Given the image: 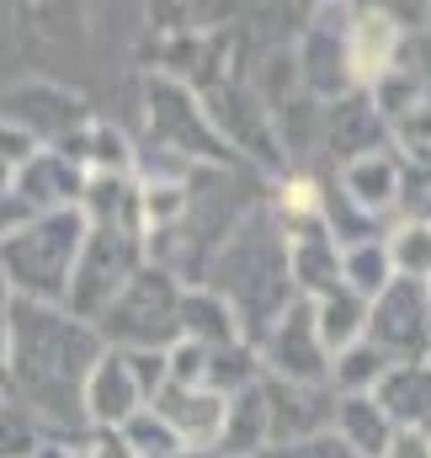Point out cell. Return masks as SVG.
I'll return each instance as SVG.
<instances>
[{"label":"cell","instance_id":"cell-20","mask_svg":"<svg viewBox=\"0 0 431 458\" xmlns=\"http://www.w3.org/2000/svg\"><path fill=\"white\" fill-rule=\"evenodd\" d=\"M373 400L394 421V432H431V362H400L378 378Z\"/></svg>","mask_w":431,"mask_h":458},{"label":"cell","instance_id":"cell-31","mask_svg":"<svg viewBox=\"0 0 431 458\" xmlns=\"http://www.w3.org/2000/svg\"><path fill=\"white\" fill-rule=\"evenodd\" d=\"M389 139H394V155H431V91L389 123Z\"/></svg>","mask_w":431,"mask_h":458},{"label":"cell","instance_id":"cell-19","mask_svg":"<svg viewBox=\"0 0 431 458\" xmlns=\"http://www.w3.org/2000/svg\"><path fill=\"white\" fill-rule=\"evenodd\" d=\"M335 187H341V198H346L362 219H384V214L400 203V155L384 149V155L351 160V165L335 171Z\"/></svg>","mask_w":431,"mask_h":458},{"label":"cell","instance_id":"cell-3","mask_svg":"<svg viewBox=\"0 0 431 458\" xmlns=\"http://www.w3.org/2000/svg\"><path fill=\"white\" fill-rule=\"evenodd\" d=\"M80 245H86V214L80 208L38 214L21 229H11L0 240V277L11 288V299L64 304L75 261H80Z\"/></svg>","mask_w":431,"mask_h":458},{"label":"cell","instance_id":"cell-37","mask_svg":"<svg viewBox=\"0 0 431 458\" xmlns=\"http://www.w3.org/2000/svg\"><path fill=\"white\" fill-rule=\"evenodd\" d=\"M160 458H218V454H198V448H176V454H160Z\"/></svg>","mask_w":431,"mask_h":458},{"label":"cell","instance_id":"cell-25","mask_svg":"<svg viewBox=\"0 0 431 458\" xmlns=\"http://www.w3.org/2000/svg\"><path fill=\"white\" fill-rule=\"evenodd\" d=\"M341 283L362 299V304H373L389 283H394V267H389V245L373 234V240H357V245H341Z\"/></svg>","mask_w":431,"mask_h":458},{"label":"cell","instance_id":"cell-14","mask_svg":"<svg viewBox=\"0 0 431 458\" xmlns=\"http://www.w3.org/2000/svg\"><path fill=\"white\" fill-rule=\"evenodd\" d=\"M149 411L182 437V448H198V454H218V437H224V416H229V400L214 389H192V384H165Z\"/></svg>","mask_w":431,"mask_h":458},{"label":"cell","instance_id":"cell-11","mask_svg":"<svg viewBox=\"0 0 431 458\" xmlns=\"http://www.w3.org/2000/svg\"><path fill=\"white\" fill-rule=\"evenodd\" d=\"M261 357V378H277V384H309L320 389L330 384V352H325L320 331H315V304L299 299L266 336L256 346Z\"/></svg>","mask_w":431,"mask_h":458},{"label":"cell","instance_id":"cell-36","mask_svg":"<svg viewBox=\"0 0 431 458\" xmlns=\"http://www.w3.org/2000/svg\"><path fill=\"white\" fill-rule=\"evenodd\" d=\"M5 352H11V326H5V310H0V389H5Z\"/></svg>","mask_w":431,"mask_h":458},{"label":"cell","instance_id":"cell-27","mask_svg":"<svg viewBox=\"0 0 431 458\" xmlns=\"http://www.w3.org/2000/svg\"><path fill=\"white\" fill-rule=\"evenodd\" d=\"M389 245V267L394 277H410V283H431V225H400L384 234Z\"/></svg>","mask_w":431,"mask_h":458},{"label":"cell","instance_id":"cell-12","mask_svg":"<svg viewBox=\"0 0 431 458\" xmlns=\"http://www.w3.org/2000/svg\"><path fill=\"white\" fill-rule=\"evenodd\" d=\"M405 43H410V32L400 27V16L389 5H351V16H346V64H351L357 91H368L373 81L400 70Z\"/></svg>","mask_w":431,"mask_h":458},{"label":"cell","instance_id":"cell-32","mask_svg":"<svg viewBox=\"0 0 431 458\" xmlns=\"http://www.w3.org/2000/svg\"><path fill=\"white\" fill-rule=\"evenodd\" d=\"M261 458H357L335 432H320V437H304V443H283V448H266Z\"/></svg>","mask_w":431,"mask_h":458},{"label":"cell","instance_id":"cell-33","mask_svg":"<svg viewBox=\"0 0 431 458\" xmlns=\"http://www.w3.org/2000/svg\"><path fill=\"white\" fill-rule=\"evenodd\" d=\"M43 144L38 139H27L21 128H11V123H0V165H11V171H21L32 155H38Z\"/></svg>","mask_w":431,"mask_h":458},{"label":"cell","instance_id":"cell-13","mask_svg":"<svg viewBox=\"0 0 431 458\" xmlns=\"http://www.w3.org/2000/svg\"><path fill=\"white\" fill-rule=\"evenodd\" d=\"M384 149H394V139H389V123L378 117V107L368 102V91H351V97H341V102H325L320 155L335 160V171L351 165V160L384 155Z\"/></svg>","mask_w":431,"mask_h":458},{"label":"cell","instance_id":"cell-5","mask_svg":"<svg viewBox=\"0 0 431 458\" xmlns=\"http://www.w3.org/2000/svg\"><path fill=\"white\" fill-rule=\"evenodd\" d=\"M139 97H144V144L171 149V155H182L192 165H240L224 149V139L214 133V123L203 113V97L187 81H171V75L149 70Z\"/></svg>","mask_w":431,"mask_h":458},{"label":"cell","instance_id":"cell-23","mask_svg":"<svg viewBox=\"0 0 431 458\" xmlns=\"http://www.w3.org/2000/svg\"><path fill=\"white\" fill-rule=\"evenodd\" d=\"M182 342L203 346V352H224V346H240L245 336H240L234 310L214 288H187L182 293Z\"/></svg>","mask_w":431,"mask_h":458},{"label":"cell","instance_id":"cell-26","mask_svg":"<svg viewBox=\"0 0 431 458\" xmlns=\"http://www.w3.org/2000/svg\"><path fill=\"white\" fill-rule=\"evenodd\" d=\"M384 373H389V362L368 342H357V346H346V352L330 357V389L335 394H373Z\"/></svg>","mask_w":431,"mask_h":458},{"label":"cell","instance_id":"cell-4","mask_svg":"<svg viewBox=\"0 0 431 458\" xmlns=\"http://www.w3.org/2000/svg\"><path fill=\"white\" fill-rule=\"evenodd\" d=\"M182 293L187 288L165 267L144 261L133 272V283L112 299L107 315L97 320L102 342L112 352H171L182 342Z\"/></svg>","mask_w":431,"mask_h":458},{"label":"cell","instance_id":"cell-35","mask_svg":"<svg viewBox=\"0 0 431 458\" xmlns=\"http://www.w3.org/2000/svg\"><path fill=\"white\" fill-rule=\"evenodd\" d=\"M405 48H416V59H410V64H416V70L431 81V11H427V21H421V32H416Z\"/></svg>","mask_w":431,"mask_h":458},{"label":"cell","instance_id":"cell-21","mask_svg":"<svg viewBox=\"0 0 431 458\" xmlns=\"http://www.w3.org/2000/svg\"><path fill=\"white\" fill-rule=\"evenodd\" d=\"M266 448H272V411H266V389H261V378H256L250 389L229 394L218 458H261Z\"/></svg>","mask_w":431,"mask_h":458},{"label":"cell","instance_id":"cell-15","mask_svg":"<svg viewBox=\"0 0 431 458\" xmlns=\"http://www.w3.org/2000/svg\"><path fill=\"white\" fill-rule=\"evenodd\" d=\"M266 389V411H272V448L283 443H304V437H320L335 427V389L320 384H277V378H261Z\"/></svg>","mask_w":431,"mask_h":458},{"label":"cell","instance_id":"cell-6","mask_svg":"<svg viewBox=\"0 0 431 458\" xmlns=\"http://www.w3.org/2000/svg\"><path fill=\"white\" fill-rule=\"evenodd\" d=\"M144 261H149V250H144V234H139V229L86 225V245H80V261H75L64 310L97 326V320L107 315V304L133 283V272H139Z\"/></svg>","mask_w":431,"mask_h":458},{"label":"cell","instance_id":"cell-7","mask_svg":"<svg viewBox=\"0 0 431 458\" xmlns=\"http://www.w3.org/2000/svg\"><path fill=\"white\" fill-rule=\"evenodd\" d=\"M198 97H203V113L214 123V133L224 139V149H229L245 171H256V176H266V182L288 176V160H283L272 113H266L261 97L245 86V75H240V81H218V86L198 91Z\"/></svg>","mask_w":431,"mask_h":458},{"label":"cell","instance_id":"cell-22","mask_svg":"<svg viewBox=\"0 0 431 458\" xmlns=\"http://www.w3.org/2000/svg\"><path fill=\"white\" fill-rule=\"evenodd\" d=\"M357 458H384L394 443V421L373 394H335V427H330Z\"/></svg>","mask_w":431,"mask_h":458},{"label":"cell","instance_id":"cell-9","mask_svg":"<svg viewBox=\"0 0 431 458\" xmlns=\"http://www.w3.org/2000/svg\"><path fill=\"white\" fill-rule=\"evenodd\" d=\"M0 123L21 128V133L38 139L43 149H59V144H70V139L91 123V107H86L80 91L32 75V81H16V86L0 97Z\"/></svg>","mask_w":431,"mask_h":458},{"label":"cell","instance_id":"cell-18","mask_svg":"<svg viewBox=\"0 0 431 458\" xmlns=\"http://www.w3.org/2000/svg\"><path fill=\"white\" fill-rule=\"evenodd\" d=\"M288 272H293L299 299H320L330 288H341V245L330 240L320 219L288 229Z\"/></svg>","mask_w":431,"mask_h":458},{"label":"cell","instance_id":"cell-29","mask_svg":"<svg viewBox=\"0 0 431 458\" xmlns=\"http://www.w3.org/2000/svg\"><path fill=\"white\" fill-rule=\"evenodd\" d=\"M400 219L431 225V155H400Z\"/></svg>","mask_w":431,"mask_h":458},{"label":"cell","instance_id":"cell-16","mask_svg":"<svg viewBox=\"0 0 431 458\" xmlns=\"http://www.w3.org/2000/svg\"><path fill=\"white\" fill-rule=\"evenodd\" d=\"M144 405H149V400H144V389L133 384L128 357L107 346L102 362H97L91 378H86V427H91V432H123Z\"/></svg>","mask_w":431,"mask_h":458},{"label":"cell","instance_id":"cell-24","mask_svg":"<svg viewBox=\"0 0 431 458\" xmlns=\"http://www.w3.org/2000/svg\"><path fill=\"white\" fill-rule=\"evenodd\" d=\"M309 304H315V331H320V342H325L330 357L362 342V331H368V304H362L346 283L330 288V293H320V299H309Z\"/></svg>","mask_w":431,"mask_h":458},{"label":"cell","instance_id":"cell-28","mask_svg":"<svg viewBox=\"0 0 431 458\" xmlns=\"http://www.w3.org/2000/svg\"><path fill=\"white\" fill-rule=\"evenodd\" d=\"M43 443H48V427L5 394V405H0V458H38Z\"/></svg>","mask_w":431,"mask_h":458},{"label":"cell","instance_id":"cell-1","mask_svg":"<svg viewBox=\"0 0 431 458\" xmlns=\"http://www.w3.org/2000/svg\"><path fill=\"white\" fill-rule=\"evenodd\" d=\"M11 352H5V394L27 405L48 437H86V378L102 362V331L64 304L11 299L5 310Z\"/></svg>","mask_w":431,"mask_h":458},{"label":"cell","instance_id":"cell-30","mask_svg":"<svg viewBox=\"0 0 431 458\" xmlns=\"http://www.w3.org/2000/svg\"><path fill=\"white\" fill-rule=\"evenodd\" d=\"M112 437L123 443V454H128V458H160V454H176V448H182V437H176V432L149 411V405H144L123 432H112Z\"/></svg>","mask_w":431,"mask_h":458},{"label":"cell","instance_id":"cell-10","mask_svg":"<svg viewBox=\"0 0 431 458\" xmlns=\"http://www.w3.org/2000/svg\"><path fill=\"white\" fill-rule=\"evenodd\" d=\"M346 16H351V5H315L293 38L299 81L315 102H341L357 91L351 64H346Z\"/></svg>","mask_w":431,"mask_h":458},{"label":"cell","instance_id":"cell-34","mask_svg":"<svg viewBox=\"0 0 431 458\" xmlns=\"http://www.w3.org/2000/svg\"><path fill=\"white\" fill-rule=\"evenodd\" d=\"M384 458H431V432H394Z\"/></svg>","mask_w":431,"mask_h":458},{"label":"cell","instance_id":"cell-2","mask_svg":"<svg viewBox=\"0 0 431 458\" xmlns=\"http://www.w3.org/2000/svg\"><path fill=\"white\" fill-rule=\"evenodd\" d=\"M203 288H214L234 310L245 346H261V336L299 304V288H293V272H288V229L272 214V203H256L234 225V234L208 261Z\"/></svg>","mask_w":431,"mask_h":458},{"label":"cell","instance_id":"cell-8","mask_svg":"<svg viewBox=\"0 0 431 458\" xmlns=\"http://www.w3.org/2000/svg\"><path fill=\"white\" fill-rule=\"evenodd\" d=\"M362 342L373 346L389 368H400V362H431V293H427V283L394 277L368 304Z\"/></svg>","mask_w":431,"mask_h":458},{"label":"cell","instance_id":"cell-17","mask_svg":"<svg viewBox=\"0 0 431 458\" xmlns=\"http://www.w3.org/2000/svg\"><path fill=\"white\" fill-rule=\"evenodd\" d=\"M32 214H64V208H80V192H86V171L64 155V149H38L21 171H16V187H11Z\"/></svg>","mask_w":431,"mask_h":458},{"label":"cell","instance_id":"cell-38","mask_svg":"<svg viewBox=\"0 0 431 458\" xmlns=\"http://www.w3.org/2000/svg\"><path fill=\"white\" fill-rule=\"evenodd\" d=\"M0 405H5V389H0Z\"/></svg>","mask_w":431,"mask_h":458}]
</instances>
